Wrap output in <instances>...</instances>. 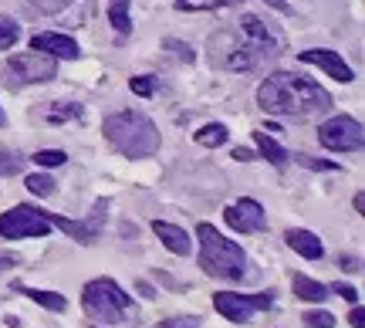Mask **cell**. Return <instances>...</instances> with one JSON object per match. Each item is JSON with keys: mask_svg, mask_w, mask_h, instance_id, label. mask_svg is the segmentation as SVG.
<instances>
[{"mask_svg": "<svg viewBox=\"0 0 365 328\" xmlns=\"http://www.w3.org/2000/svg\"><path fill=\"white\" fill-rule=\"evenodd\" d=\"M254 145H257V153H261L267 163H271L274 170H287V163H291V153H287L284 145L277 143V139H271L264 129L254 132Z\"/></svg>", "mask_w": 365, "mask_h": 328, "instance_id": "cell-15", "label": "cell"}, {"mask_svg": "<svg viewBox=\"0 0 365 328\" xmlns=\"http://www.w3.org/2000/svg\"><path fill=\"white\" fill-rule=\"evenodd\" d=\"M31 48H34V51L51 54L54 61H75V58L81 54L78 41H75V38H68V34H54V31L34 34V38H31Z\"/></svg>", "mask_w": 365, "mask_h": 328, "instance_id": "cell-12", "label": "cell"}, {"mask_svg": "<svg viewBox=\"0 0 365 328\" xmlns=\"http://www.w3.org/2000/svg\"><path fill=\"white\" fill-rule=\"evenodd\" d=\"M287 247L294 250V254H301L304 261H318V257H325V244H322V237L312 234V230H287L284 234Z\"/></svg>", "mask_w": 365, "mask_h": 328, "instance_id": "cell-14", "label": "cell"}, {"mask_svg": "<svg viewBox=\"0 0 365 328\" xmlns=\"http://www.w3.org/2000/svg\"><path fill=\"white\" fill-rule=\"evenodd\" d=\"M264 4H271L274 11H281V14H291V7H287L284 0H264Z\"/></svg>", "mask_w": 365, "mask_h": 328, "instance_id": "cell-37", "label": "cell"}, {"mask_svg": "<svg viewBox=\"0 0 365 328\" xmlns=\"http://www.w3.org/2000/svg\"><path fill=\"white\" fill-rule=\"evenodd\" d=\"M31 7L38 14H61L65 7H71V0H31Z\"/></svg>", "mask_w": 365, "mask_h": 328, "instance_id": "cell-29", "label": "cell"}, {"mask_svg": "<svg viewBox=\"0 0 365 328\" xmlns=\"http://www.w3.org/2000/svg\"><path fill=\"white\" fill-rule=\"evenodd\" d=\"M298 58L304 61V65L322 68L328 78H335V81H355V71L349 68V61H345L339 51H328V48H308V51H301Z\"/></svg>", "mask_w": 365, "mask_h": 328, "instance_id": "cell-11", "label": "cell"}, {"mask_svg": "<svg viewBox=\"0 0 365 328\" xmlns=\"http://www.w3.org/2000/svg\"><path fill=\"white\" fill-rule=\"evenodd\" d=\"M11 264H17V257H11V254H0V275H4Z\"/></svg>", "mask_w": 365, "mask_h": 328, "instance_id": "cell-36", "label": "cell"}, {"mask_svg": "<svg viewBox=\"0 0 365 328\" xmlns=\"http://www.w3.org/2000/svg\"><path fill=\"white\" fill-rule=\"evenodd\" d=\"M339 264L345 271H362V267H359V257H339Z\"/></svg>", "mask_w": 365, "mask_h": 328, "instance_id": "cell-35", "label": "cell"}, {"mask_svg": "<svg viewBox=\"0 0 365 328\" xmlns=\"http://www.w3.org/2000/svg\"><path fill=\"white\" fill-rule=\"evenodd\" d=\"M58 75V61L51 54L44 51H24V54H14L11 61L4 65V78L11 88H21V85H41V81H51Z\"/></svg>", "mask_w": 365, "mask_h": 328, "instance_id": "cell-6", "label": "cell"}, {"mask_svg": "<svg viewBox=\"0 0 365 328\" xmlns=\"http://www.w3.org/2000/svg\"><path fill=\"white\" fill-rule=\"evenodd\" d=\"M210 65L220 71H254L267 58L281 54L284 38L271 21H261L257 14H244L240 21L220 27L210 38Z\"/></svg>", "mask_w": 365, "mask_h": 328, "instance_id": "cell-1", "label": "cell"}, {"mask_svg": "<svg viewBox=\"0 0 365 328\" xmlns=\"http://www.w3.org/2000/svg\"><path fill=\"white\" fill-rule=\"evenodd\" d=\"M24 186L34 193V197H51L54 190H58V183H54L51 176H44V173H31V176H24Z\"/></svg>", "mask_w": 365, "mask_h": 328, "instance_id": "cell-22", "label": "cell"}, {"mask_svg": "<svg viewBox=\"0 0 365 328\" xmlns=\"http://www.w3.org/2000/svg\"><path fill=\"white\" fill-rule=\"evenodd\" d=\"M271 304H274V291H257V294L217 291V294H213V308H217L227 322H237V325L250 322V315H254V312H267Z\"/></svg>", "mask_w": 365, "mask_h": 328, "instance_id": "cell-8", "label": "cell"}, {"mask_svg": "<svg viewBox=\"0 0 365 328\" xmlns=\"http://www.w3.org/2000/svg\"><path fill=\"white\" fill-rule=\"evenodd\" d=\"M234 4H240V0H173L176 11H223Z\"/></svg>", "mask_w": 365, "mask_h": 328, "instance_id": "cell-21", "label": "cell"}, {"mask_svg": "<svg viewBox=\"0 0 365 328\" xmlns=\"http://www.w3.org/2000/svg\"><path fill=\"white\" fill-rule=\"evenodd\" d=\"M31 159H34L38 166H44V170H54V166H65L68 163V156L61 149H41V153H34Z\"/></svg>", "mask_w": 365, "mask_h": 328, "instance_id": "cell-24", "label": "cell"}, {"mask_svg": "<svg viewBox=\"0 0 365 328\" xmlns=\"http://www.w3.org/2000/svg\"><path fill=\"white\" fill-rule=\"evenodd\" d=\"M14 291H21V294H27L31 302H38L41 308H48V312H68V298L65 294H58V291H41V288H27V285H21V281H14Z\"/></svg>", "mask_w": 365, "mask_h": 328, "instance_id": "cell-16", "label": "cell"}, {"mask_svg": "<svg viewBox=\"0 0 365 328\" xmlns=\"http://www.w3.org/2000/svg\"><path fill=\"white\" fill-rule=\"evenodd\" d=\"M108 21L115 27L118 38L132 34V17H129V0H108Z\"/></svg>", "mask_w": 365, "mask_h": 328, "instance_id": "cell-18", "label": "cell"}, {"mask_svg": "<svg viewBox=\"0 0 365 328\" xmlns=\"http://www.w3.org/2000/svg\"><path fill=\"white\" fill-rule=\"evenodd\" d=\"M129 88L135 95H143V98H149V95L156 92V85H153V78H149V75H135V78H129Z\"/></svg>", "mask_w": 365, "mask_h": 328, "instance_id": "cell-30", "label": "cell"}, {"mask_svg": "<svg viewBox=\"0 0 365 328\" xmlns=\"http://www.w3.org/2000/svg\"><path fill=\"white\" fill-rule=\"evenodd\" d=\"M223 223L230 230H237V234H261V230H267V213H264L257 200L244 197L223 210Z\"/></svg>", "mask_w": 365, "mask_h": 328, "instance_id": "cell-10", "label": "cell"}, {"mask_svg": "<svg viewBox=\"0 0 365 328\" xmlns=\"http://www.w3.org/2000/svg\"><path fill=\"white\" fill-rule=\"evenodd\" d=\"M21 170H24V159L11 149H0V176H17Z\"/></svg>", "mask_w": 365, "mask_h": 328, "instance_id": "cell-26", "label": "cell"}, {"mask_svg": "<svg viewBox=\"0 0 365 328\" xmlns=\"http://www.w3.org/2000/svg\"><path fill=\"white\" fill-rule=\"evenodd\" d=\"M355 210H359V213L365 210V197H362V193H355Z\"/></svg>", "mask_w": 365, "mask_h": 328, "instance_id": "cell-38", "label": "cell"}, {"mask_svg": "<svg viewBox=\"0 0 365 328\" xmlns=\"http://www.w3.org/2000/svg\"><path fill=\"white\" fill-rule=\"evenodd\" d=\"M227 125L223 122H207L203 129L196 132V145H203V149H220L223 143H227Z\"/></svg>", "mask_w": 365, "mask_h": 328, "instance_id": "cell-19", "label": "cell"}, {"mask_svg": "<svg viewBox=\"0 0 365 328\" xmlns=\"http://www.w3.org/2000/svg\"><path fill=\"white\" fill-rule=\"evenodd\" d=\"M291 288H294V294H298L301 302H325V298H331L328 285H322V281H314L308 275H294L291 277Z\"/></svg>", "mask_w": 365, "mask_h": 328, "instance_id": "cell-17", "label": "cell"}, {"mask_svg": "<svg viewBox=\"0 0 365 328\" xmlns=\"http://www.w3.org/2000/svg\"><path fill=\"white\" fill-rule=\"evenodd\" d=\"M166 51H170L176 61H186V65L193 61V48H190V44H182V41H176V38L166 41Z\"/></svg>", "mask_w": 365, "mask_h": 328, "instance_id": "cell-28", "label": "cell"}, {"mask_svg": "<svg viewBox=\"0 0 365 328\" xmlns=\"http://www.w3.org/2000/svg\"><path fill=\"white\" fill-rule=\"evenodd\" d=\"M318 143L325 145V149H331V153H355L365 143L362 122L352 116H331L328 122H322Z\"/></svg>", "mask_w": 365, "mask_h": 328, "instance_id": "cell-9", "label": "cell"}, {"mask_svg": "<svg viewBox=\"0 0 365 328\" xmlns=\"http://www.w3.org/2000/svg\"><path fill=\"white\" fill-rule=\"evenodd\" d=\"M17 41H21V24H17L14 17H4V14H0V51L14 48Z\"/></svg>", "mask_w": 365, "mask_h": 328, "instance_id": "cell-23", "label": "cell"}, {"mask_svg": "<svg viewBox=\"0 0 365 328\" xmlns=\"http://www.w3.org/2000/svg\"><path fill=\"white\" fill-rule=\"evenodd\" d=\"M349 325H352V328H365V312L359 308V304L349 312Z\"/></svg>", "mask_w": 365, "mask_h": 328, "instance_id": "cell-33", "label": "cell"}, {"mask_svg": "<svg viewBox=\"0 0 365 328\" xmlns=\"http://www.w3.org/2000/svg\"><path fill=\"white\" fill-rule=\"evenodd\" d=\"M153 234L163 240V247L170 250V254H176V257H186L190 250H193V240H190V234L182 230V227H176V223H166V220H153Z\"/></svg>", "mask_w": 365, "mask_h": 328, "instance_id": "cell-13", "label": "cell"}, {"mask_svg": "<svg viewBox=\"0 0 365 328\" xmlns=\"http://www.w3.org/2000/svg\"><path fill=\"white\" fill-rule=\"evenodd\" d=\"M196 237H200V267L207 275L223 277V281H244L247 277V254L237 240H227L213 223H200Z\"/></svg>", "mask_w": 365, "mask_h": 328, "instance_id": "cell-4", "label": "cell"}, {"mask_svg": "<svg viewBox=\"0 0 365 328\" xmlns=\"http://www.w3.org/2000/svg\"><path fill=\"white\" fill-rule=\"evenodd\" d=\"M156 328H200V318H166V322H159Z\"/></svg>", "mask_w": 365, "mask_h": 328, "instance_id": "cell-31", "label": "cell"}, {"mask_svg": "<svg viewBox=\"0 0 365 328\" xmlns=\"http://www.w3.org/2000/svg\"><path fill=\"white\" fill-rule=\"evenodd\" d=\"M230 156H234L237 163H250V159H254V149H240V145H237V149L230 153Z\"/></svg>", "mask_w": 365, "mask_h": 328, "instance_id": "cell-34", "label": "cell"}, {"mask_svg": "<svg viewBox=\"0 0 365 328\" xmlns=\"http://www.w3.org/2000/svg\"><path fill=\"white\" fill-rule=\"evenodd\" d=\"M257 106L267 116H284V118H308L314 112H325L331 106V95L318 85V81L294 75V71H274L261 81L257 88Z\"/></svg>", "mask_w": 365, "mask_h": 328, "instance_id": "cell-2", "label": "cell"}, {"mask_svg": "<svg viewBox=\"0 0 365 328\" xmlns=\"http://www.w3.org/2000/svg\"><path fill=\"white\" fill-rule=\"evenodd\" d=\"M294 163L298 166H308V170H325V173H335V170H341L339 163H331V159H314V156H308V153H294Z\"/></svg>", "mask_w": 365, "mask_h": 328, "instance_id": "cell-25", "label": "cell"}, {"mask_svg": "<svg viewBox=\"0 0 365 328\" xmlns=\"http://www.w3.org/2000/svg\"><path fill=\"white\" fill-rule=\"evenodd\" d=\"M102 132L129 159H149L159 153V132L153 125V118L143 112H115V116L105 118Z\"/></svg>", "mask_w": 365, "mask_h": 328, "instance_id": "cell-3", "label": "cell"}, {"mask_svg": "<svg viewBox=\"0 0 365 328\" xmlns=\"http://www.w3.org/2000/svg\"><path fill=\"white\" fill-rule=\"evenodd\" d=\"M44 122H51V125H61V122H71V118H81V106L78 102H54L51 108H44L41 112Z\"/></svg>", "mask_w": 365, "mask_h": 328, "instance_id": "cell-20", "label": "cell"}, {"mask_svg": "<svg viewBox=\"0 0 365 328\" xmlns=\"http://www.w3.org/2000/svg\"><path fill=\"white\" fill-rule=\"evenodd\" d=\"M0 125H4V112H0Z\"/></svg>", "mask_w": 365, "mask_h": 328, "instance_id": "cell-39", "label": "cell"}, {"mask_svg": "<svg viewBox=\"0 0 365 328\" xmlns=\"http://www.w3.org/2000/svg\"><path fill=\"white\" fill-rule=\"evenodd\" d=\"M51 234V220L48 213L38 207H14V210L0 213V237L4 240H27V237H48Z\"/></svg>", "mask_w": 365, "mask_h": 328, "instance_id": "cell-7", "label": "cell"}, {"mask_svg": "<svg viewBox=\"0 0 365 328\" xmlns=\"http://www.w3.org/2000/svg\"><path fill=\"white\" fill-rule=\"evenodd\" d=\"M81 304L95 322H105V325H129L135 318V308H132V298L118 288V281L112 277H95L81 288Z\"/></svg>", "mask_w": 365, "mask_h": 328, "instance_id": "cell-5", "label": "cell"}, {"mask_svg": "<svg viewBox=\"0 0 365 328\" xmlns=\"http://www.w3.org/2000/svg\"><path fill=\"white\" fill-rule=\"evenodd\" d=\"M304 325L308 328H335V315L331 312H304Z\"/></svg>", "mask_w": 365, "mask_h": 328, "instance_id": "cell-27", "label": "cell"}, {"mask_svg": "<svg viewBox=\"0 0 365 328\" xmlns=\"http://www.w3.org/2000/svg\"><path fill=\"white\" fill-rule=\"evenodd\" d=\"M328 291H335V294H341L345 302H359V291H355L352 285H331Z\"/></svg>", "mask_w": 365, "mask_h": 328, "instance_id": "cell-32", "label": "cell"}]
</instances>
